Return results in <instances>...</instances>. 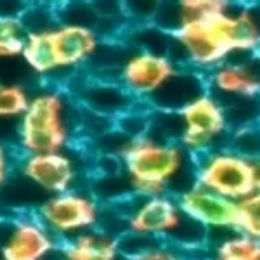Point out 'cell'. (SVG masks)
Instances as JSON below:
<instances>
[{
  "label": "cell",
  "instance_id": "obj_14",
  "mask_svg": "<svg viewBox=\"0 0 260 260\" xmlns=\"http://www.w3.org/2000/svg\"><path fill=\"white\" fill-rule=\"evenodd\" d=\"M57 260H123L118 246V236L99 228L62 241Z\"/></svg>",
  "mask_w": 260,
  "mask_h": 260
},
{
  "label": "cell",
  "instance_id": "obj_1",
  "mask_svg": "<svg viewBox=\"0 0 260 260\" xmlns=\"http://www.w3.org/2000/svg\"><path fill=\"white\" fill-rule=\"evenodd\" d=\"M82 130V108L64 83H42L18 120L16 151L21 154L71 149Z\"/></svg>",
  "mask_w": 260,
  "mask_h": 260
},
{
  "label": "cell",
  "instance_id": "obj_15",
  "mask_svg": "<svg viewBox=\"0 0 260 260\" xmlns=\"http://www.w3.org/2000/svg\"><path fill=\"white\" fill-rule=\"evenodd\" d=\"M26 28L18 12L0 11V59H21Z\"/></svg>",
  "mask_w": 260,
  "mask_h": 260
},
{
  "label": "cell",
  "instance_id": "obj_9",
  "mask_svg": "<svg viewBox=\"0 0 260 260\" xmlns=\"http://www.w3.org/2000/svg\"><path fill=\"white\" fill-rule=\"evenodd\" d=\"M16 172L37 189L44 191L45 196L78 189L82 182V165L71 149L21 154Z\"/></svg>",
  "mask_w": 260,
  "mask_h": 260
},
{
  "label": "cell",
  "instance_id": "obj_21",
  "mask_svg": "<svg viewBox=\"0 0 260 260\" xmlns=\"http://www.w3.org/2000/svg\"><path fill=\"white\" fill-rule=\"evenodd\" d=\"M248 260H260V241H258V245H257V248L253 250V253L250 255Z\"/></svg>",
  "mask_w": 260,
  "mask_h": 260
},
{
  "label": "cell",
  "instance_id": "obj_19",
  "mask_svg": "<svg viewBox=\"0 0 260 260\" xmlns=\"http://www.w3.org/2000/svg\"><path fill=\"white\" fill-rule=\"evenodd\" d=\"M19 153L16 148H11L4 141H0V191L9 184L12 175L18 170Z\"/></svg>",
  "mask_w": 260,
  "mask_h": 260
},
{
  "label": "cell",
  "instance_id": "obj_20",
  "mask_svg": "<svg viewBox=\"0 0 260 260\" xmlns=\"http://www.w3.org/2000/svg\"><path fill=\"white\" fill-rule=\"evenodd\" d=\"M251 165V182H253V191H260V158L250 161Z\"/></svg>",
  "mask_w": 260,
  "mask_h": 260
},
{
  "label": "cell",
  "instance_id": "obj_22",
  "mask_svg": "<svg viewBox=\"0 0 260 260\" xmlns=\"http://www.w3.org/2000/svg\"><path fill=\"white\" fill-rule=\"evenodd\" d=\"M213 260H234V258H225V257H217V255H215V258H213Z\"/></svg>",
  "mask_w": 260,
  "mask_h": 260
},
{
  "label": "cell",
  "instance_id": "obj_7",
  "mask_svg": "<svg viewBox=\"0 0 260 260\" xmlns=\"http://www.w3.org/2000/svg\"><path fill=\"white\" fill-rule=\"evenodd\" d=\"M196 184L229 200L240 201L253 192L251 165L248 160L228 149L191 156Z\"/></svg>",
  "mask_w": 260,
  "mask_h": 260
},
{
  "label": "cell",
  "instance_id": "obj_2",
  "mask_svg": "<svg viewBox=\"0 0 260 260\" xmlns=\"http://www.w3.org/2000/svg\"><path fill=\"white\" fill-rule=\"evenodd\" d=\"M130 194L137 198L182 194L184 182L196 184V174L191 156L177 142L144 136L125 141L116 153Z\"/></svg>",
  "mask_w": 260,
  "mask_h": 260
},
{
  "label": "cell",
  "instance_id": "obj_10",
  "mask_svg": "<svg viewBox=\"0 0 260 260\" xmlns=\"http://www.w3.org/2000/svg\"><path fill=\"white\" fill-rule=\"evenodd\" d=\"M175 200L184 215L207 229H238V201L225 198L198 184L175 196Z\"/></svg>",
  "mask_w": 260,
  "mask_h": 260
},
{
  "label": "cell",
  "instance_id": "obj_8",
  "mask_svg": "<svg viewBox=\"0 0 260 260\" xmlns=\"http://www.w3.org/2000/svg\"><path fill=\"white\" fill-rule=\"evenodd\" d=\"M177 70L180 68L165 54L130 49L125 52L113 80L136 103L146 104Z\"/></svg>",
  "mask_w": 260,
  "mask_h": 260
},
{
  "label": "cell",
  "instance_id": "obj_17",
  "mask_svg": "<svg viewBox=\"0 0 260 260\" xmlns=\"http://www.w3.org/2000/svg\"><path fill=\"white\" fill-rule=\"evenodd\" d=\"M238 229L260 241V191H253L238 201Z\"/></svg>",
  "mask_w": 260,
  "mask_h": 260
},
{
  "label": "cell",
  "instance_id": "obj_4",
  "mask_svg": "<svg viewBox=\"0 0 260 260\" xmlns=\"http://www.w3.org/2000/svg\"><path fill=\"white\" fill-rule=\"evenodd\" d=\"M59 246L33 210L0 217V260H57Z\"/></svg>",
  "mask_w": 260,
  "mask_h": 260
},
{
  "label": "cell",
  "instance_id": "obj_12",
  "mask_svg": "<svg viewBox=\"0 0 260 260\" xmlns=\"http://www.w3.org/2000/svg\"><path fill=\"white\" fill-rule=\"evenodd\" d=\"M207 92L208 85L205 75H200L192 70L180 68L146 104L151 111L179 113L184 106H187Z\"/></svg>",
  "mask_w": 260,
  "mask_h": 260
},
{
  "label": "cell",
  "instance_id": "obj_11",
  "mask_svg": "<svg viewBox=\"0 0 260 260\" xmlns=\"http://www.w3.org/2000/svg\"><path fill=\"white\" fill-rule=\"evenodd\" d=\"M82 110L108 120L118 118L121 113L136 104L130 95L113 78L94 77L80 82L78 89H68Z\"/></svg>",
  "mask_w": 260,
  "mask_h": 260
},
{
  "label": "cell",
  "instance_id": "obj_3",
  "mask_svg": "<svg viewBox=\"0 0 260 260\" xmlns=\"http://www.w3.org/2000/svg\"><path fill=\"white\" fill-rule=\"evenodd\" d=\"M33 212L62 243L99 229L106 215V205L92 191L78 187L61 194L45 196Z\"/></svg>",
  "mask_w": 260,
  "mask_h": 260
},
{
  "label": "cell",
  "instance_id": "obj_18",
  "mask_svg": "<svg viewBox=\"0 0 260 260\" xmlns=\"http://www.w3.org/2000/svg\"><path fill=\"white\" fill-rule=\"evenodd\" d=\"M123 260H187L182 250L175 248L165 241L154 243L149 248L139 251V253L123 257Z\"/></svg>",
  "mask_w": 260,
  "mask_h": 260
},
{
  "label": "cell",
  "instance_id": "obj_6",
  "mask_svg": "<svg viewBox=\"0 0 260 260\" xmlns=\"http://www.w3.org/2000/svg\"><path fill=\"white\" fill-rule=\"evenodd\" d=\"M49 40L52 47L54 62L57 70V82L62 75L75 77L98 59V54L106 40L90 24L57 21L49 28Z\"/></svg>",
  "mask_w": 260,
  "mask_h": 260
},
{
  "label": "cell",
  "instance_id": "obj_16",
  "mask_svg": "<svg viewBox=\"0 0 260 260\" xmlns=\"http://www.w3.org/2000/svg\"><path fill=\"white\" fill-rule=\"evenodd\" d=\"M30 95L31 90L23 83L0 80V120H19Z\"/></svg>",
  "mask_w": 260,
  "mask_h": 260
},
{
  "label": "cell",
  "instance_id": "obj_5",
  "mask_svg": "<svg viewBox=\"0 0 260 260\" xmlns=\"http://www.w3.org/2000/svg\"><path fill=\"white\" fill-rule=\"evenodd\" d=\"M179 116L184 127L179 144L189 156L228 148L229 128L224 110L210 92L184 106Z\"/></svg>",
  "mask_w": 260,
  "mask_h": 260
},
{
  "label": "cell",
  "instance_id": "obj_13",
  "mask_svg": "<svg viewBox=\"0 0 260 260\" xmlns=\"http://www.w3.org/2000/svg\"><path fill=\"white\" fill-rule=\"evenodd\" d=\"M250 57L240 62L225 61L207 75L208 92L219 103L238 95H260V78L251 70Z\"/></svg>",
  "mask_w": 260,
  "mask_h": 260
}]
</instances>
